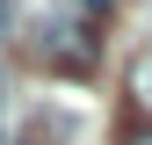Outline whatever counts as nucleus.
I'll return each instance as SVG.
<instances>
[{"label":"nucleus","instance_id":"f257e3e1","mask_svg":"<svg viewBox=\"0 0 152 145\" xmlns=\"http://www.w3.org/2000/svg\"><path fill=\"white\" fill-rule=\"evenodd\" d=\"M94 29H102V22H80V15H51V29H44V65L51 72H87L94 65V51H102V44H94Z\"/></svg>","mask_w":152,"mask_h":145},{"label":"nucleus","instance_id":"f03ea898","mask_svg":"<svg viewBox=\"0 0 152 145\" xmlns=\"http://www.w3.org/2000/svg\"><path fill=\"white\" fill-rule=\"evenodd\" d=\"M123 102H130V116H138V123H152V51L130 58V72H123Z\"/></svg>","mask_w":152,"mask_h":145},{"label":"nucleus","instance_id":"7ed1b4c3","mask_svg":"<svg viewBox=\"0 0 152 145\" xmlns=\"http://www.w3.org/2000/svg\"><path fill=\"white\" fill-rule=\"evenodd\" d=\"M58 7H65V15H80V22H102V15H109V0H58Z\"/></svg>","mask_w":152,"mask_h":145},{"label":"nucleus","instance_id":"20e7f679","mask_svg":"<svg viewBox=\"0 0 152 145\" xmlns=\"http://www.w3.org/2000/svg\"><path fill=\"white\" fill-rule=\"evenodd\" d=\"M130 145H152V131H138V138H130Z\"/></svg>","mask_w":152,"mask_h":145},{"label":"nucleus","instance_id":"39448f33","mask_svg":"<svg viewBox=\"0 0 152 145\" xmlns=\"http://www.w3.org/2000/svg\"><path fill=\"white\" fill-rule=\"evenodd\" d=\"M0 145H7V131H0Z\"/></svg>","mask_w":152,"mask_h":145}]
</instances>
